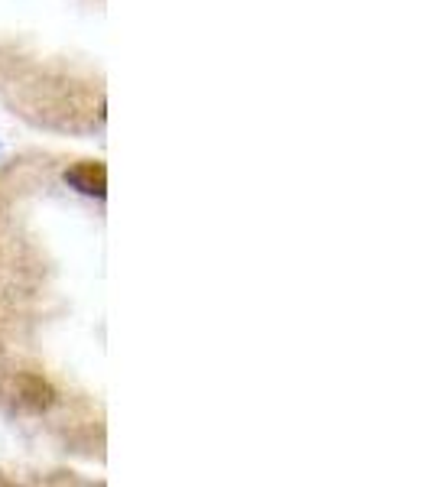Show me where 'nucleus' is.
Segmentation results:
<instances>
[{
	"label": "nucleus",
	"mask_w": 432,
	"mask_h": 487,
	"mask_svg": "<svg viewBox=\"0 0 432 487\" xmlns=\"http://www.w3.org/2000/svg\"><path fill=\"white\" fill-rule=\"evenodd\" d=\"M66 182L76 186L78 192H85V196H104L108 172H104V166H98V163H78V166H72L66 172Z\"/></svg>",
	"instance_id": "nucleus-1"
},
{
	"label": "nucleus",
	"mask_w": 432,
	"mask_h": 487,
	"mask_svg": "<svg viewBox=\"0 0 432 487\" xmlns=\"http://www.w3.org/2000/svg\"><path fill=\"white\" fill-rule=\"evenodd\" d=\"M17 396H20V403L29 406V410H46V406L52 403V387L43 384L39 377H20Z\"/></svg>",
	"instance_id": "nucleus-2"
}]
</instances>
